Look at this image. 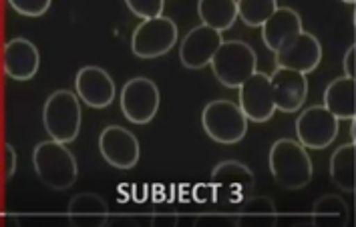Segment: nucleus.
Here are the masks:
<instances>
[{
    "mask_svg": "<svg viewBox=\"0 0 356 227\" xmlns=\"http://www.w3.org/2000/svg\"><path fill=\"white\" fill-rule=\"evenodd\" d=\"M350 137H353V143H355V137H356V125H355V119H353V127H350Z\"/></svg>",
    "mask_w": 356,
    "mask_h": 227,
    "instance_id": "29",
    "label": "nucleus"
},
{
    "mask_svg": "<svg viewBox=\"0 0 356 227\" xmlns=\"http://www.w3.org/2000/svg\"><path fill=\"white\" fill-rule=\"evenodd\" d=\"M256 51L244 40H224L209 62L216 78L229 89H238L256 71Z\"/></svg>",
    "mask_w": 356,
    "mask_h": 227,
    "instance_id": "3",
    "label": "nucleus"
},
{
    "mask_svg": "<svg viewBox=\"0 0 356 227\" xmlns=\"http://www.w3.org/2000/svg\"><path fill=\"white\" fill-rule=\"evenodd\" d=\"M211 183L218 197L232 205H240L256 191L254 173L250 171V167H245L244 163L234 161V159L222 161L220 165L213 167Z\"/></svg>",
    "mask_w": 356,
    "mask_h": 227,
    "instance_id": "9",
    "label": "nucleus"
},
{
    "mask_svg": "<svg viewBox=\"0 0 356 227\" xmlns=\"http://www.w3.org/2000/svg\"><path fill=\"white\" fill-rule=\"evenodd\" d=\"M330 177L332 183L344 193L356 191V145H340L330 157Z\"/></svg>",
    "mask_w": 356,
    "mask_h": 227,
    "instance_id": "21",
    "label": "nucleus"
},
{
    "mask_svg": "<svg viewBox=\"0 0 356 227\" xmlns=\"http://www.w3.org/2000/svg\"><path fill=\"white\" fill-rule=\"evenodd\" d=\"M296 135L306 149H326L337 139L338 119L324 105H314L296 119Z\"/></svg>",
    "mask_w": 356,
    "mask_h": 227,
    "instance_id": "10",
    "label": "nucleus"
},
{
    "mask_svg": "<svg viewBox=\"0 0 356 227\" xmlns=\"http://www.w3.org/2000/svg\"><path fill=\"white\" fill-rule=\"evenodd\" d=\"M163 2L165 0H125L127 8L131 10L135 17L141 20L153 19V17H161L163 12Z\"/></svg>",
    "mask_w": 356,
    "mask_h": 227,
    "instance_id": "25",
    "label": "nucleus"
},
{
    "mask_svg": "<svg viewBox=\"0 0 356 227\" xmlns=\"http://www.w3.org/2000/svg\"><path fill=\"white\" fill-rule=\"evenodd\" d=\"M222 42H224V37L216 28H209L206 24L191 28L179 47L181 65L186 69H204L211 62V58Z\"/></svg>",
    "mask_w": 356,
    "mask_h": 227,
    "instance_id": "13",
    "label": "nucleus"
},
{
    "mask_svg": "<svg viewBox=\"0 0 356 227\" xmlns=\"http://www.w3.org/2000/svg\"><path fill=\"white\" fill-rule=\"evenodd\" d=\"M344 76L348 78H355V71H356V47H348L346 55H344Z\"/></svg>",
    "mask_w": 356,
    "mask_h": 227,
    "instance_id": "28",
    "label": "nucleus"
},
{
    "mask_svg": "<svg viewBox=\"0 0 356 227\" xmlns=\"http://www.w3.org/2000/svg\"><path fill=\"white\" fill-rule=\"evenodd\" d=\"M76 96L93 109H105L115 99V83L111 75L95 65L83 67L75 76Z\"/></svg>",
    "mask_w": 356,
    "mask_h": 227,
    "instance_id": "15",
    "label": "nucleus"
},
{
    "mask_svg": "<svg viewBox=\"0 0 356 227\" xmlns=\"http://www.w3.org/2000/svg\"><path fill=\"white\" fill-rule=\"evenodd\" d=\"M179 37L177 24L168 17L141 20L131 38L133 53L139 58H157L168 55Z\"/></svg>",
    "mask_w": 356,
    "mask_h": 227,
    "instance_id": "6",
    "label": "nucleus"
},
{
    "mask_svg": "<svg viewBox=\"0 0 356 227\" xmlns=\"http://www.w3.org/2000/svg\"><path fill=\"white\" fill-rule=\"evenodd\" d=\"M42 125L53 141L71 143L81 131V105L71 91H55L42 107Z\"/></svg>",
    "mask_w": 356,
    "mask_h": 227,
    "instance_id": "4",
    "label": "nucleus"
},
{
    "mask_svg": "<svg viewBox=\"0 0 356 227\" xmlns=\"http://www.w3.org/2000/svg\"><path fill=\"white\" fill-rule=\"evenodd\" d=\"M240 89V109L248 121L254 123H266L276 113L274 105V93H272V81L270 75L254 71L238 87Z\"/></svg>",
    "mask_w": 356,
    "mask_h": 227,
    "instance_id": "11",
    "label": "nucleus"
},
{
    "mask_svg": "<svg viewBox=\"0 0 356 227\" xmlns=\"http://www.w3.org/2000/svg\"><path fill=\"white\" fill-rule=\"evenodd\" d=\"M350 219L348 203L340 195L318 197L312 205V224L314 226H346Z\"/></svg>",
    "mask_w": 356,
    "mask_h": 227,
    "instance_id": "23",
    "label": "nucleus"
},
{
    "mask_svg": "<svg viewBox=\"0 0 356 227\" xmlns=\"http://www.w3.org/2000/svg\"><path fill=\"white\" fill-rule=\"evenodd\" d=\"M99 151L103 159L117 169H131L139 161V141L131 131L109 125L99 135Z\"/></svg>",
    "mask_w": 356,
    "mask_h": 227,
    "instance_id": "12",
    "label": "nucleus"
},
{
    "mask_svg": "<svg viewBox=\"0 0 356 227\" xmlns=\"http://www.w3.org/2000/svg\"><path fill=\"white\" fill-rule=\"evenodd\" d=\"M280 219L276 203L266 197V195H256L252 193L248 199L240 203L236 224L238 226H276Z\"/></svg>",
    "mask_w": 356,
    "mask_h": 227,
    "instance_id": "20",
    "label": "nucleus"
},
{
    "mask_svg": "<svg viewBox=\"0 0 356 227\" xmlns=\"http://www.w3.org/2000/svg\"><path fill=\"white\" fill-rule=\"evenodd\" d=\"M161 95L157 85L147 76H135L125 83L121 91V111L127 121L145 125L159 111Z\"/></svg>",
    "mask_w": 356,
    "mask_h": 227,
    "instance_id": "7",
    "label": "nucleus"
},
{
    "mask_svg": "<svg viewBox=\"0 0 356 227\" xmlns=\"http://www.w3.org/2000/svg\"><path fill=\"white\" fill-rule=\"evenodd\" d=\"M197 15L202 19V24L224 33L232 28V24L238 19V4L236 0H200Z\"/></svg>",
    "mask_w": 356,
    "mask_h": 227,
    "instance_id": "22",
    "label": "nucleus"
},
{
    "mask_svg": "<svg viewBox=\"0 0 356 227\" xmlns=\"http://www.w3.org/2000/svg\"><path fill=\"white\" fill-rule=\"evenodd\" d=\"M342 2H346V4H355L356 0H342Z\"/></svg>",
    "mask_w": 356,
    "mask_h": 227,
    "instance_id": "30",
    "label": "nucleus"
},
{
    "mask_svg": "<svg viewBox=\"0 0 356 227\" xmlns=\"http://www.w3.org/2000/svg\"><path fill=\"white\" fill-rule=\"evenodd\" d=\"M300 31H302L300 15H298L294 8L278 6V8L272 12V17L262 24L264 44L274 53V51H276V47L280 44L282 40L290 38L292 35L300 33Z\"/></svg>",
    "mask_w": 356,
    "mask_h": 227,
    "instance_id": "18",
    "label": "nucleus"
},
{
    "mask_svg": "<svg viewBox=\"0 0 356 227\" xmlns=\"http://www.w3.org/2000/svg\"><path fill=\"white\" fill-rule=\"evenodd\" d=\"M270 171L282 190L296 191L310 183L312 161L298 141L278 139L270 149Z\"/></svg>",
    "mask_w": 356,
    "mask_h": 227,
    "instance_id": "1",
    "label": "nucleus"
},
{
    "mask_svg": "<svg viewBox=\"0 0 356 227\" xmlns=\"http://www.w3.org/2000/svg\"><path fill=\"white\" fill-rule=\"evenodd\" d=\"M274 58L282 69H292L308 75L322 60V47L318 38L302 28L300 33L282 40L274 51Z\"/></svg>",
    "mask_w": 356,
    "mask_h": 227,
    "instance_id": "8",
    "label": "nucleus"
},
{
    "mask_svg": "<svg viewBox=\"0 0 356 227\" xmlns=\"http://www.w3.org/2000/svg\"><path fill=\"white\" fill-rule=\"evenodd\" d=\"M4 177H13L17 171V151L13 145H4Z\"/></svg>",
    "mask_w": 356,
    "mask_h": 227,
    "instance_id": "27",
    "label": "nucleus"
},
{
    "mask_svg": "<svg viewBox=\"0 0 356 227\" xmlns=\"http://www.w3.org/2000/svg\"><path fill=\"white\" fill-rule=\"evenodd\" d=\"M40 57L37 47L29 38H13L4 44L2 67L6 76L15 81H29L37 75Z\"/></svg>",
    "mask_w": 356,
    "mask_h": 227,
    "instance_id": "16",
    "label": "nucleus"
},
{
    "mask_svg": "<svg viewBox=\"0 0 356 227\" xmlns=\"http://www.w3.org/2000/svg\"><path fill=\"white\" fill-rule=\"evenodd\" d=\"M8 4L22 17H40L49 10L51 0H8Z\"/></svg>",
    "mask_w": 356,
    "mask_h": 227,
    "instance_id": "26",
    "label": "nucleus"
},
{
    "mask_svg": "<svg viewBox=\"0 0 356 227\" xmlns=\"http://www.w3.org/2000/svg\"><path fill=\"white\" fill-rule=\"evenodd\" d=\"M33 165L38 179L55 191H67L75 185L79 177L75 155L58 141H40L33 153Z\"/></svg>",
    "mask_w": 356,
    "mask_h": 227,
    "instance_id": "2",
    "label": "nucleus"
},
{
    "mask_svg": "<svg viewBox=\"0 0 356 227\" xmlns=\"http://www.w3.org/2000/svg\"><path fill=\"white\" fill-rule=\"evenodd\" d=\"M238 17L248 26H262L278 8V0H236Z\"/></svg>",
    "mask_w": 356,
    "mask_h": 227,
    "instance_id": "24",
    "label": "nucleus"
},
{
    "mask_svg": "<svg viewBox=\"0 0 356 227\" xmlns=\"http://www.w3.org/2000/svg\"><path fill=\"white\" fill-rule=\"evenodd\" d=\"M270 81H272V93H274L276 111H282V113L300 111L304 101L308 99L306 75L300 73V71L278 67L274 71V75L270 76Z\"/></svg>",
    "mask_w": 356,
    "mask_h": 227,
    "instance_id": "14",
    "label": "nucleus"
},
{
    "mask_svg": "<svg viewBox=\"0 0 356 227\" xmlns=\"http://www.w3.org/2000/svg\"><path fill=\"white\" fill-rule=\"evenodd\" d=\"M67 217L71 226H107L111 215L107 201L101 195L85 191L71 199L67 208Z\"/></svg>",
    "mask_w": 356,
    "mask_h": 227,
    "instance_id": "17",
    "label": "nucleus"
},
{
    "mask_svg": "<svg viewBox=\"0 0 356 227\" xmlns=\"http://www.w3.org/2000/svg\"><path fill=\"white\" fill-rule=\"evenodd\" d=\"M324 107L340 119H355L356 113V83L355 78L340 76L332 81L324 91Z\"/></svg>",
    "mask_w": 356,
    "mask_h": 227,
    "instance_id": "19",
    "label": "nucleus"
},
{
    "mask_svg": "<svg viewBox=\"0 0 356 227\" xmlns=\"http://www.w3.org/2000/svg\"><path fill=\"white\" fill-rule=\"evenodd\" d=\"M202 125L207 137L222 145L240 143L248 131V119L242 113L240 105L227 99L207 103L202 113Z\"/></svg>",
    "mask_w": 356,
    "mask_h": 227,
    "instance_id": "5",
    "label": "nucleus"
}]
</instances>
